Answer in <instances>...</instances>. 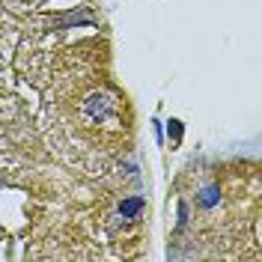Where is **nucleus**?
I'll return each mask as SVG.
<instances>
[{
  "label": "nucleus",
  "instance_id": "f257e3e1",
  "mask_svg": "<svg viewBox=\"0 0 262 262\" xmlns=\"http://www.w3.org/2000/svg\"><path fill=\"white\" fill-rule=\"evenodd\" d=\"M114 111H116V101L111 96H96V98H90V101H86V114L93 116V119H98V122H101V119H107Z\"/></svg>",
  "mask_w": 262,
  "mask_h": 262
},
{
  "label": "nucleus",
  "instance_id": "f03ea898",
  "mask_svg": "<svg viewBox=\"0 0 262 262\" xmlns=\"http://www.w3.org/2000/svg\"><path fill=\"white\" fill-rule=\"evenodd\" d=\"M217 203H221V188H217V185H206V188L196 194V206H200V209H214Z\"/></svg>",
  "mask_w": 262,
  "mask_h": 262
},
{
  "label": "nucleus",
  "instance_id": "7ed1b4c3",
  "mask_svg": "<svg viewBox=\"0 0 262 262\" xmlns=\"http://www.w3.org/2000/svg\"><path fill=\"white\" fill-rule=\"evenodd\" d=\"M140 212H143V200H140V196H131V200H122V203H119V214L128 217V221H134Z\"/></svg>",
  "mask_w": 262,
  "mask_h": 262
},
{
  "label": "nucleus",
  "instance_id": "20e7f679",
  "mask_svg": "<svg viewBox=\"0 0 262 262\" xmlns=\"http://www.w3.org/2000/svg\"><path fill=\"white\" fill-rule=\"evenodd\" d=\"M170 122H173V125H170V131H173V137L179 140V137H182V125H179V122H176V119H170Z\"/></svg>",
  "mask_w": 262,
  "mask_h": 262
}]
</instances>
